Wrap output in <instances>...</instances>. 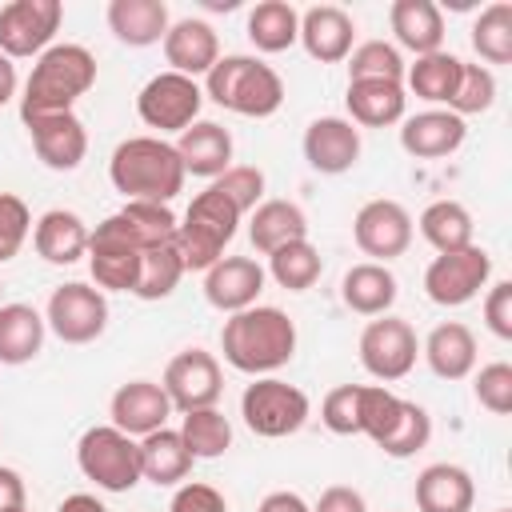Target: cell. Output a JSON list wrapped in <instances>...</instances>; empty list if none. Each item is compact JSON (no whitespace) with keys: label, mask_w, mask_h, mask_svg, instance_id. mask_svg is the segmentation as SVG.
<instances>
[{"label":"cell","mask_w":512,"mask_h":512,"mask_svg":"<svg viewBox=\"0 0 512 512\" xmlns=\"http://www.w3.org/2000/svg\"><path fill=\"white\" fill-rule=\"evenodd\" d=\"M220 352L236 372L248 376H272L284 368L296 352V324L288 312L272 304H252L244 312H232L220 328Z\"/></svg>","instance_id":"obj_1"},{"label":"cell","mask_w":512,"mask_h":512,"mask_svg":"<svg viewBox=\"0 0 512 512\" xmlns=\"http://www.w3.org/2000/svg\"><path fill=\"white\" fill-rule=\"evenodd\" d=\"M96 84V56L84 44H52L36 56L24 96H20V120L72 112V104Z\"/></svg>","instance_id":"obj_2"},{"label":"cell","mask_w":512,"mask_h":512,"mask_svg":"<svg viewBox=\"0 0 512 512\" xmlns=\"http://www.w3.org/2000/svg\"><path fill=\"white\" fill-rule=\"evenodd\" d=\"M108 180L128 200H152L168 204L184 188V164L176 148L160 136H128L112 148Z\"/></svg>","instance_id":"obj_3"},{"label":"cell","mask_w":512,"mask_h":512,"mask_svg":"<svg viewBox=\"0 0 512 512\" xmlns=\"http://www.w3.org/2000/svg\"><path fill=\"white\" fill-rule=\"evenodd\" d=\"M204 96L236 116H272L284 104V80L256 56H220L204 76Z\"/></svg>","instance_id":"obj_4"},{"label":"cell","mask_w":512,"mask_h":512,"mask_svg":"<svg viewBox=\"0 0 512 512\" xmlns=\"http://www.w3.org/2000/svg\"><path fill=\"white\" fill-rule=\"evenodd\" d=\"M236 224H240V212L224 192H216L212 184L196 192L172 236V248L180 252L184 272H208L224 256L228 240L236 236Z\"/></svg>","instance_id":"obj_5"},{"label":"cell","mask_w":512,"mask_h":512,"mask_svg":"<svg viewBox=\"0 0 512 512\" xmlns=\"http://www.w3.org/2000/svg\"><path fill=\"white\" fill-rule=\"evenodd\" d=\"M80 472L104 492H132L140 476V444L112 424H92L76 444Z\"/></svg>","instance_id":"obj_6"},{"label":"cell","mask_w":512,"mask_h":512,"mask_svg":"<svg viewBox=\"0 0 512 512\" xmlns=\"http://www.w3.org/2000/svg\"><path fill=\"white\" fill-rule=\"evenodd\" d=\"M308 412H312L308 396H304L296 384L280 380V376H256V380L244 388V396H240V416H244V424H248L256 436H264V440H280V436L300 432L304 420H308Z\"/></svg>","instance_id":"obj_7"},{"label":"cell","mask_w":512,"mask_h":512,"mask_svg":"<svg viewBox=\"0 0 512 512\" xmlns=\"http://www.w3.org/2000/svg\"><path fill=\"white\" fill-rule=\"evenodd\" d=\"M144 244L124 228V220L112 212L88 232V268L100 292H132L140 280Z\"/></svg>","instance_id":"obj_8"},{"label":"cell","mask_w":512,"mask_h":512,"mask_svg":"<svg viewBox=\"0 0 512 512\" xmlns=\"http://www.w3.org/2000/svg\"><path fill=\"white\" fill-rule=\"evenodd\" d=\"M488 276H492V256L480 244H468L456 252H436V260L424 268V292L440 308H460L480 296Z\"/></svg>","instance_id":"obj_9"},{"label":"cell","mask_w":512,"mask_h":512,"mask_svg":"<svg viewBox=\"0 0 512 512\" xmlns=\"http://www.w3.org/2000/svg\"><path fill=\"white\" fill-rule=\"evenodd\" d=\"M200 104H204V88L180 72H156L140 96H136V116L156 128V132H184L188 124L200 120Z\"/></svg>","instance_id":"obj_10"},{"label":"cell","mask_w":512,"mask_h":512,"mask_svg":"<svg viewBox=\"0 0 512 512\" xmlns=\"http://www.w3.org/2000/svg\"><path fill=\"white\" fill-rule=\"evenodd\" d=\"M44 324L64 344H92L108 328V300L100 288H92L84 280H68L60 288H52L48 308H44Z\"/></svg>","instance_id":"obj_11"},{"label":"cell","mask_w":512,"mask_h":512,"mask_svg":"<svg viewBox=\"0 0 512 512\" xmlns=\"http://www.w3.org/2000/svg\"><path fill=\"white\" fill-rule=\"evenodd\" d=\"M416 356H420V340H416V328L400 316H380V320H368L364 332H360V364L368 376L376 380H404L412 368H416Z\"/></svg>","instance_id":"obj_12"},{"label":"cell","mask_w":512,"mask_h":512,"mask_svg":"<svg viewBox=\"0 0 512 512\" xmlns=\"http://www.w3.org/2000/svg\"><path fill=\"white\" fill-rule=\"evenodd\" d=\"M60 20H64L60 0H8L0 8V52L8 60L48 52L52 36L60 32Z\"/></svg>","instance_id":"obj_13"},{"label":"cell","mask_w":512,"mask_h":512,"mask_svg":"<svg viewBox=\"0 0 512 512\" xmlns=\"http://www.w3.org/2000/svg\"><path fill=\"white\" fill-rule=\"evenodd\" d=\"M160 388L168 392L172 408L180 412H196V408H216L220 392H224V372L220 360L204 348H184L168 360Z\"/></svg>","instance_id":"obj_14"},{"label":"cell","mask_w":512,"mask_h":512,"mask_svg":"<svg viewBox=\"0 0 512 512\" xmlns=\"http://www.w3.org/2000/svg\"><path fill=\"white\" fill-rule=\"evenodd\" d=\"M352 240L364 256H372L376 264H388L396 256L408 252L412 244V216L400 200H388V196H376L368 200L356 220H352Z\"/></svg>","instance_id":"obj_15"},{"label":"cell","mask_w":512,"mask_h":512,"mask_svg":"<svg viewBox=\"0 0 512 512\" xmlns=\"http://www.w3.org/2000/svg\"><path fill=\"white\" fill-rule=\"evenodd\" d=\"M24 128L32 136V148H36L40 164L52 168V172H72L88 156V132H84V120L76 112L32 116V120H24Z\"/></svg>","instance_id":"obj_16"},{"label":"cell","mask_w":512,"mask_h":512,"mask_svg":"<svg viewBox=\"0 0 512 512\" xmlns=\"http://www.w3.org/2000/svg\"><path fill=\"white\" fill-rule=\"evenodd\" d=\"M108 416H112V428H120L124 436H148L156 428H168V416H172V400L168 392L156 384V380H128L112 392L108 400Z\"/></svg>","instance_id":"obj_17"},{"label":"cell","mask_w":512,"mask_h":512,"mask_svg":"<svg viewBox=\"0 0 512 512\" xmlns=\"http://www.w3.org/2000/svg\"><path fill=\"white\" fill-rule=\"evenodd\" d=\"M304 160L320 176H340L360 160V128L344 116H320L304 128Z\"/></svg>","instance_id":"obj_18"},{"label":"cell","mask_w":512,"mask_h":512,"mask_svg":"<svg viewBox=\"0 0 512 512\" xmlns=\"http://www.w3.org/2000/svg\"><path fill=\"white\" fill-rule=\"evenodd\" d=\"M264 292V268L252 256H220L204 272V300L220 312H244Z\"/></svg>","instance_id":"obj_19"},{"label":"cell","mask_w":512,"mask_h":512,"mask_svg":"<svg viewBox=\"0 0 512 512\" xmlns=\"http://www.w3.org/2000/svg\"><path fill=\"white\" fill-rule=\"evenodd\" d=\"M164 60H168V72H180L188 80L196 76H208L212 64L220 60V36L208 20H196V16H184L176 24H168L164 32Z\"/></svg>","instance_id":"obj_20"},{"label":"cell","mask_w":512,"mask_h":512,"mask_svg":"<svg viewBox=\"0 0 512 512\" xmlns=\"http://www.w3.org/2000/svg\"><path fill=\"white\" fill-rule=\"evenodd\" d=\"M352 40H356V24L340 4H312L308 12H300V44L312 60L340 64L348 60Z\"/></svg>","instance_id":"obj_21"},{"label":"cell","mask_w":512,"mask_h":512,"mask_svg":"<svg viewBox=\"0 0 512 512\" xmlns=\"http://www.w3.org/2000/svg\"><path fill=\"white\" fill-rule=\"evenodd\" d=\"M176 156L184 164V176H200V180H216L232 168V132L216 120H196L176 136Z\"/></svg>","instance_id":"obj_22"},{"label":"cell","mask_w":512,"mask_h":512,"mask_svg":"<svg viewBox=\"0 0 512 512\" xmlns=\"http://www.w3.org/2000/svg\"><path fill=\"white\" fill-rule=\"evenodd\" d=\"M464 120L448 108H428V112H416L404 120L400 128V148L416 160H440V156H452L460 144H464Z\"/></svg>","instance_id":"obj_23"},{"label":"cell","mask_w":512,"mask_h":512,"mask_svg":"<svg viewBox=\"0 0 512 512\" xmlns=\"http://www.w3.org/2000/svg\"><path fill=\"white\" fill-rule=\"evenodd\" d=\"M88 232H92V228H88L76 212H68V208H48V212L36 220V228H32V244H36V252H40L44 264L64 268V264H76L80 256H88Z\"/></svg>","instance_id":"obj_24"},{"label":"cell","mask_w":512,"mask_h":512,"mask_svg":"<svg viewBox=\"0 0 512 512\" xmlns=\"http://www.w3.org/2000/svg\"><path fill=\"white\" fill-rule=\"evenodd\" d=\"M196 456L188 452L180 428H156L140 440V476L152 480L156 488H176L192 472Z\"/></svg>","instance_id":"obj_25"},{"label":"cell","mask_w":512,"mask_h":512,"mask_svg":"<svg viewBox=\"0 0 512 512\" xmlns=\"http://www.w3.org/2000/svg\"><path fill=\"white\" fill-rule=\"evenodd\" d=\"M476 484L460 464H428L416 476V508L420 512H472Z\"/></svg>","instance_id":"obj_26"},{"label":"cell","mask_w":512,"mask_h":512,"mask_svg":"<svg viewBox=\"0 0 512 512\" xmlns=\"http://www.w3.org/2000/svg\"><path fill=\"white\" fill-rule=\"evenodd\" d=\"M344 104H348L352 124L388 128V124H400V120H404L408 92H404V84H396V80H348Z\"/></svg>","instance_id":"obj_27"},{"label":"cell","mask_w":512,"mask_h":512,"mask_svg":"<svg viewBox=\"0 0 512 512\" xmlns=\"http://www.w3.org/2000/svg\"><path fill=\"white\" fill-rule=\"evenodd\" d=\"M428 368L440 376V380H464L472 368H476V336L468 324L460 320H444L428 332V340L420 344Z\"/></svg>","instance_id":"obj_28"},{"label":"cell","mask_w":512,"mask_h":512,"mask_svg":"<svg viewBox=\"0 0 512 512\" xmlns=\"http://www.w3.org/2000/svg\"><path fill=\"white\" fill-rule=\"evenodd\" d=\"M388 24L396 32V44L416 52V56L444 48V16L432 0H392Z\"/></svg>","instance_id":"obj_29"},{"label":"cell","mask_w":512,"mask_h":512,"mask_svg":"<svg viewBox=\"0 0 512 512\" xmlns=\"http://www.w3.org/2000/svg\"><path fill=\"white\" fill-rule=\"evenodd\" d=\"M248 240L256 252L272 256L276 248H284L292 240H308V216L292 200H260L248 220Z\"/></svg>","instance_id":"obj_30"},{"label":"cell","mask_w":512,"mask_h":512,"mask_svg":"<svg viewBox=\"0 0 512 512\" xmlns=\"http://www.w3.org/2000/svg\"><path fill=\"white\" fill-rule=\"evenodd\" d=\"M168 4L164 0H112L108 4V28L128 48L160 44L168 32Z\"/></svg>","instance_id":"obj_31"},{"label":"cell","mask_w":512,"mask_h":512,"mask_svg":"<svg viewBox=\"0 0 512 512\" xmlns=\"http://www.w3.org/2000/svg\"><path fill=\"white\" fill-rule=\"evenodd\" d=\"M396 276L388 272V264H376V260H364V264H352L340 280V300L360 312V316H388V308L396 304Z\"/></svg>","instance_id":"obj_32"},{"label":"cell","mask_w":512,"mask_h":512,"mask_svg":"<svg viewBox=\"0 0 512 512\" xmlns=\"http://www.w3.org/2000/svg\"><path fill=\"white\" fill-rule=\"evenodd\" d=\"M44 316L32 304H0V364L16 368L40 356L44 348Z\"/></svg>","instance_id":"obj_33"},{"label":"cell","mask_w":512,"mask_h":512,"mask_svg":"<svg viewBox=\"0 0 512 512\" xmlns=\"http://www.w3.org/2000/svg\"><path fill=\"white\" fill-rule=\"evenodd\" d=\"M248 40L256 52H284L300 40V12L288 0H260L248 12Z\"/></svg>","instance_id":"obj_34"},{"label":"cell","mask_w":512,"mask_h":512,"mask_svg":"<svg viewBox=\"0 0 512 512\" xmlns=\"http://www.w3.org/2000/svg\"><path fill=\"white\" fill-rule=\"evenodd\" d=\"M460 68H464V60L440 48V52L416 56V64H404V84L428 104H448L460 84Z\"/></svg>","instance_id":"obj_35"},{"label":"cell","mask_w":512,"mask_h":512,"mask_svg":"<svg viewBox=\"0 0 512 512\" xmlns=\"http://www.w3.org/2000/svg\"><path fill=\"white\" fill-rule=\"evenodd\" d=\"M420 236L436 248V252H456V248H468L472 244V212L460 204V200H432L424 212H420Z\"/></svg>","instance_id":"obj_36"},{"label":"cell","mask_w":512,"mask_h":512,"mask_svg":"<svg viewBox=\"0 0 512 512\" xmlns=\"http://www.w3.org/2000/svg\"><path fill=\"white\" fill-rule=\"evenodd\" d=\"M468 40H472L476 56L484 60V68L488 64H512V4L492 0L488 8H480Z\"/></svg>","instance_id":"obj_37"},{"label":"cell","mask_w":512,"mask_h":512,"mask_svg":"<svg viewBox=\"0 0 512 512\" xmlns=\"http://www.w3.org/2000/svg\"><path fill=\"white\" fill-rule=\"evenodd\" d=\"M268 272H272V280H276L280 288H288V292H308V288L320 280L324 260H320V252H316L312 240H292V244H284V248H276V252L268 256Z\"/></svg>","instance_id":"obj_38"},{"label":"cell","mask_w":512,"mask_h":512,"mask_svg":"<svg viewBox=\"0 0 512 512\" xmlns=\"http://www.w3.org/2000/svg\"><path fill=\"white\" fill-rule=\"evenodd\" d=\"M180 436L188 444V452L196 460H216L232 448V424L220 408H196V412H184L180 420Z\"/></svg>","instance_id":"obj_39"},{"label":"cell","mask_w":512,"mask_h":512,"mask_svg":"<svg viewBox=\"0 0 512 512\" xmlns=\"http://www.w3.org/2000/svg\"><path fill=\"white\" fill-rule=\"evenodd\" d=\"M184 276V264H180V252L172 244H160V248H148L144 260H140V280L132 288V296L140 300H164L176 292Z\"/></svg>","instance_id":"obj_40"},{"label":"cell","mask_w":512,"mask_h":512,"mask_svg":"<svg viewBox=\"0 0 512 512\" xmlns=\"http://www.w3.org/2000/svg\"><path fill=\"white\" fill-rule=\"evenodd\" d=\"M348 80H396L404 84V56L388 40H364L348 52Z\"/></svg>","instance_id":"obj_41"},{"label":"cell","mask_w":512,"mask_h":512,"mask_svg":"<svg viewBox=\"0 0 512 512\" xmlns=\"http://www.w3.org/2000/svg\"><path fill=\"white\" fill-rule=\"evenodd\" d=\"M428 440H432V416L416 404V400H404L400 404V416H396V424H392V432L376 444L384 456H396V460H404V456H416L420 448H428Z\"/></svg>","instance_id":"obj_42"},{"label":"cell","mask_w":512,"mask_h":512,"mask_svg":"<svg viewBox=\"0 0 512 512\" xmlns=\"http://www.w3.org/2000/svg\"><path fill=\"white\" fill-rule=\"evenodd\" d=\"M492 104H496V76H492V68L464 60L460 84H456V92H452V100H448V112H456V116L464 120V116L488 112Z\"/></svg>","instance_id":"obj_43"},{"label":"cell","mask_w":512,"mask_h":512,"mask_svg":"<svg viewBox=\"0 0 512 512\" xmlns=\"http://www.w3.org/2000/svg\"><path fill=\"white\" fill-rule=\"evenodd\" d=\"M400 404L404 400L396 392H388L384 384H360V436L380 444L392 432V424L400 416Z\"/></svg>","instance_id":"obj_44"},{"label":"cell","mask_w":512,"mask_h":512,"mask_svg":"<svg viewBox=\"0 0 512 512\" xmlns=\"http://www.w3.org/2000/svg\"><path fill=\"white\" fill-rule=\"evenodd\" d=\"M472 392L480 400V408H488L492 416H508L512 412V364L508 360H492L476 372Z\"/></svg>","instance_id":"obj_45"},{"label":"cell","mask_w":512,"mask_h":512,"mask_svg":"<svg viewBox=\"0 0 512 512\" xmlns=\"http://www.w3.org/2000/svg\"><path fill=\"white\" fill-rule=\"evenodd\" d=\"M212 188L224 192V196L236 204V212L244 216V212H252V208L264 200V172H260L256 164H232L224 176L212 180Z\"/></svg>","instance_id":"obj_46"},{"label":"cell","mask_w":512,"mask_h":512,"mask_svg":"<svg viewBox=\"0 0 512 512\" xmlns=\"http://www.w3.org/2000/svg\"><path fill=\"white\" fill-rule=\"evenodd\" d=\"M320 420L336 436H360V384H340L324 396Z\"/></svg>","instance_id":"obj_47"},{"label":"cell","mask_w":512,"mask_h":512,"mask_svg":"<svg viewBox=\"0 0 512 512\" xmlns=\"http://www.w3.org/2000/svg\"><path fill=\"white\" fill-rule=\"evenodd\" d=\"M32 232V212L16 192H0V264H8Z\"/></svg>","instance_id":"obj_48"},{"label":"cell","mask_w":512,"mask_h":512,"mask_svg":"<svg viewBox=\"0 0 512 512\" xmlns=\"http://www.w3.org/2000/svg\"><path fill=\"white\" fill-rule=\"evenodd\" d=\"M168 512H228V500H224L212 484L188 480V484H180V488L172 492Z\"/></svg>","instance_id":"obj_49"},{"label":"cell","mask_w":512,"mask_h":512,"mask_svg":"<svg viewBox=\"0 0 512 512\" xmlns=\"http://www.w3.org/2000/svg\"><path fill=\"white\" fill-rule=\"evenodd\" d=\"M484 324L492 336L512 340V280H496L484 296Z\"/></svg>","instance_id":"obj_50"},{"label":"cell","mask_w":512,"mask_h":512,"mask_svg":"<svg viewBox=\"0 0 512 512\" xmlns=\"http://www.w3.org/2000/svg\"><path fill=\"white\" fill-rule=\"evenodd\" d=\"M312 512H368V504H364V496L356 488L332 484V488L320 492V500L312 504Z\"/></svg>","instance_id":"obj_51"},{"label":"cell","mask_w":512,"mask_h":512,"mask_svg":"<svg viewBox=\"0 0 512 512\" xmlns=\"http://www.w3.org/2000/svg\"><path fill=\"white\" fill-rule=\"evenodd\" d=\"M24 496H28V492H24L20 472L0 464V512H16V508H24Z\"/></svg>","instance_id":"obj_52"},{"label":"cell","mask_w":512,"mask_h":512,"mask_svg":"<svg viewBox=\"0 0 512 512\" xmlns=\"http://www.w3.org/2000/svg\"><path fill=\"white\" fill-rule=\"evenodd\" d=\"M256 512H312V504H308L300 492L280 488V492H268V496L260 500V508H256Z\"/></svg>","instance_id":"obj_53"},{"label":"cell","mask_w":512,"mask_h":512,"mask_svg":"<svg viewBox=\"0 0 512 512\" xmlns=\"http://www.w3.org/2000/svg\"><path fill=\"white\" fill-rule=\"evenodd\" d=\"M56 512H108L96 496H88V492H72V496H64L60 500V508Z\"/></svg>","instance_id":"obj_54"},{"label":"cell","mask_w":512,"mask_h":512,"mask_svg":"<svg viewBox=\"0 0 512 512\" xmlns=\"http://www.w3.org/2000/svg\"><path fill=\"white\" fill-rule=\"evenodd\" d=\"M12 96H16V64L0 52V108H4Z\"/></svg>","instance_id":"obj_55"},{"label":"cell","mask_w":512,"mask_h":512,"mask_svg":"<svg viewBox=\"0 0 512 512\" xmlns=\"http://www.w3.org/2000/svg\"><path fill=\"white\" fill-rule=\"evenodd\" d=\"M0 296H4V284H0ZM0 304H4V300H0Z\"/></svg>","instance_id":"obj_56"},{"label":"cell","mask_w":512,"mask_h":512,"mask_svg":"<svg viewBox=\"0 0 512 512\" xmlns=\"http://www.w3.org/2000/svg\"><path fill=\"white\" fill-rule=\"evenodd\" d=\"M16 512H28V508H16Z\"/></svg>","instance_id":"obj_57"},{"label":"cell","mask_w":512,"mask_h":512,"mask_svg":"<svg viewBox=\"0 0 512 512\" xmlns=\"http://www.w3.org/2000/svg\"><path fill=\"white\" fill-rule=\"evenodd\" d=\"M500 512H508V508H500Z\"/></svg>","instance_id":"obj_58"}]
</instances>
